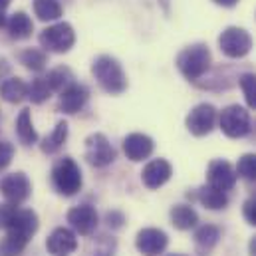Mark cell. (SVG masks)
I'll list each match as a JSON object with an SVG mask.
<instances>
[{"label": "cell", "instance_id": "cell-7", "mask_svg": "<svg viewBox=\"0 0 256 256\" xmlns=\"http://www.w3.org/2000/svg\"><path fill=\"white\" fill-rule=\"evenodd\" d=\"M86 159L92 167H108L118 159V151L104 133H92L86 139Z\"/></svg>", "mask_w": 256, "mask_h": 256}, {"label": "cell", "instance_id": "cell-39", "mask_svg": "<svg viewBox=\"0 0 256 256\" xmlns=\"http://www.w3.org/2000/svg\"><path fill=\"white\" fill-rule=\"evenodd\" d=\"M167 256H187V254H167Z\"/></svg>", "mask_w": 256, "mask_h": 256}, {"label": "cell", "instance_id": "cell-11", "mask_svg": "<svg viewBox=\"0 0 256 256\" xmlns=\"http://www.w3.org/2000/svg\"><path fill=\"white\" fill-rule=\"evenodd\" d=\"M68 222L78 234L90 236V234L96 232L100 216H98V210L92 204H78V206L68 210Z\"/></svg>", "mask_w": 256, "mask_h": 256}, {"label": "cell", "instance_id": "cell-30", "mask_svg": "<svg viewBox=\"0 0 256 256\" xmlns=\"http://www.w3.org/2000/svg\"><path fill=\"white\" fill-rule=\"evenodd\" d=\"M50 96H52V90H50L46 78H36L28 86V98L32 100V104H44Z\"/></svg>", "mask_w": 256, "mask_h": 256}, {"label": "cell", "instance_id": "cell-23", "mask_svg": "<svg viewBox=\"0 0 256 256\" xmlns=\"http://www.w3.org/2000/svg\"><path fill=\"white\" fill-rule=\"evenodd\" d=\"M16 135H18L20 143L26 145V147H30V145H34L38 141V133L32 126V118H30V110L28 108H24L20 112V116L16 118Z\"/></svg>", "mask_w": 256, "mask_h": 256}, {"label": "cell", "instance_id": "cell-38", "mask_svg": "<svg viewBox=\"0 0 256 256\" xmlns=\"http://www.w3.org/2000/svg\"><path fill=\"white\" fill-rule=\"evenodd\" d=\"M248 254L256 256V236H252L250 242H248Z\"/></svg>", "mask_w": 256, "mask_h": 256}, {"label": "cell", "instance_id": "cell-17", "mask_svg": "<svg viewBox=\"0 0 256 256\" xmlns=\"http://www.w3.org/2000/svg\"><path fill=\"white\" fill-rule=\"evenodd\" d=\"M153 149H155V143L145 133H129L124 139V153L129 161H135V163L143 161V159L151 157Z\"/></svg>", "mask_w": 256, "mask_h": 256}, {"label": "cell", "instance_id": "cell-26", "mask_svg": "<svg viewBox=\"0 0 256 256\" xmlns=\"http://www.w3.org/2000/svg\"><path fill=\"white\" fill-rule=\"evenodd\" d=\"M46 82H48V86H50V90H52V94L54 92H64L68 86H72L74 84V74H72V70L70 68H66V66H58V68H54V70H50L48 72V76H46Z\"/></svg>", "mask_w": 256, "mask_h": 256}, {"label": "cell", "instance_id": "cell-1", "mask_svg": "<svg viewBox=\"0 0 256 256\" xmlns=\"http://www.w3.org/2000/svg\"><path fill=\"white\" fill-rule=\"evenodd\" d=\"M92 74L102 86L104 92L112 96H120L128 90V76L122 64L112 56H100L92 64Z\"/></svg>", "mask_w": 256, "mask_h": 256}, {"label": "cell", "instance_id": "cell-20", "mask_svg": "<svg viewBox=\"0 0 256 256\" xmlns=\"http://www.w3.org/2000/svg\"><path fill=\"white\" fill-rule=\"evenodd\" d=\"M10 34L12 40H26L32 36L34 32V24L30 20V16L26 12H14L8 20H6V26H4Z\"/></svg>", "mask_w": 256, "mask_h": 256}, {"label": "cell", "instance_id": "cell-25", "mask_svg": "<svg viewBox=\"0 0 256 256\" xmlns=\"http://www.w3.org/2000/svg\"><path fill=\"white\" fill-rule=\"evenodd\" d=\"M30 238L18 234V232H6V236L0 240V256H20L28 246Z\"/></svg>", "mask_w": 256, "mask_h": 256}, {"label": "cell", "instance_id": "cell-32", "mask_svg": "<svg viewBox=\"0 0 256 256\" xmlns=\"http://www.w3.org/2000/svg\"><path fill=\"white\" fill-rule=\"evenodd\" d=\"M116 238L112 236H106V234H102L100 238H98V244H96V250L92 252L90 256H114L116 252Z\"/></svg>", "mask_w": 256, "mask_h": 256}, {"label": "cell", "instance_id": "cell-31", "mask_svg": "<svg viewBox=\"0 0 256 256\" xmlns=\"http://www.w3.org/2000/svg\"><path fill=\"white\" fill-rule=\"evenodd\" d=\"M236 175L244 181H256V153H246L238 159Z\"/></svg>", "mask_w": 256, "mask_h": 256}, {"label": "cell", "instance_id": "cell-4", "mask_svg": "<svg viewBox=\"0 0 256 256\" xmlns=\"http://www.w3.org/2000/svg\"><path fill=\"white\" fill-rule=\"evenodd\" d=\"M218 128L220 131L230 137V139H240V137H246L252 129L250 124V114L238 106V104H232V106H226L220 114H218Z\"/></svg>", "mask_w": 256, "mask_h": 256}, {"label": "cell", "instance_id": "cell-19", "mask_svg": "<svg viewBox=\"0 0 256 256\" xmlns=\"http://www.w3.org/2000/svg\"><path fill=\"white\" fill-rule=\"evenodd\" d=\"M194 198H196L204 208H210V210H222V208H226V204H228V196H226V192L210 187L208 183L196 189Z\"/></svg>", "mask_w": 256, "mask_h": 256}, {"label": "cell", "instance_id": "cell-37", "mask_svg": "<svg viewBox=\"0 0 256 256\" xmlns=\"http://www.w3.org/2000/svg\"><path fill=\"white\" fill-rule=\"evenodd\" d=\"M212 2L218 4V6H224V8H232V6L238 4V0H212Z\"/></svg>", "mask_w": 256, "mask_h": 256}, {"label": "cell", "instance_id": "cell-35", "mask_svg": "<svg viewBox=\"0 0 256 256\" xmlns=\"http://www.w3.org/2000/svg\"><path fill=\"white\" fill-rule=\"evenodd\" d=\"M106 222H108L110 228H120V226H124L126 216H124L120 210H110V212L106 214Z\"/></svg>", "mask_w": 256, "mask_h": 256}, {"label": "cell", "instance_id": "cell-24", "mask_svg": "<svg viewBox=\"0 0 256 256\" xmlns=\"http://www.w3.org/2000/svg\"><path fill=\"white\" fill-rule=\"evenodd\" d=\"M66 139H68V124H66V122H58L54 131L42 139L40 149H42V153H46V155H54V153H58V151L64 147Z\"/></svg>", "mask_w": 256, "mask_h": 256}, {"label": "cell", "instance_id": "cell-9", "mask_svg": "<svg viewBox=\"0 0 256 256\" xmlns=\"http://www.w3.org/2000/svg\"><path fill=\"white\" fill-rule=\"evenodd\" d=\"M169 244V236L161 228H141L135 236V248L143 256H159L165 252Z\"/></svg>", "mask_w": 256, "mask_h": 256}, {"label": "cell", "instance_id": "cell-13", "mask_svg": "<svg viewBox=\"0 0 256 256\" xmlns=\"http://www.w3.org/2000/svg\"><path fill=\"white\" fill-rule=\"evenodd\" d=\"M171 175H173V167H171V163L167 159H153L143 167L141 181H143V185L147 189L155 191V189L163 187L171 179Z\"/></svg>", "mask_w": 256, "mask_h": 256}, {"label": "cell", "instance_id": "cell-27", "mask_svg": "<svg viewBox=\"0 0 256 256\" xmlns=\"http://www.w3.org/2000/svg\"><path fill=\"white\" fill-rule=\"evenodd\" d=\"M34 14L42 22H54L62 16V4L60 0H34Z\"/></svg>", "mask_w": 256, "mask_h": 256}, {"label": "cell", "instance_id": "cell-2", "mask_svg": "<svg viewBox=\"0 0 256 256\" xmlns=\"http://www.w3.org/2000/svg\"><path fill=\"white\" fill-rule=\"evenodd\" d=\"M210 62H212V56H210L208 46H204V44L187 46V48L181 50L179 56H177V68H179V72L183 74V78L189 80V82L200 80V78L208 72Z\"/></svg>", "mask_w": 256, "mask_h": 256}, {"label": "cell", "instance_id": "cell-21", "mask_svg": "<svg viewBox=\"0 0 256 256\" xmlns=\"http://www.w3.org/2000/svg\"><path fill=\"white\" fill-rule=\"evenodd\" d=\"M169 216H171V224L179 230H191L198 224V214L191 204H175Z\"/></svg>", "mask_w": 256, "mask_h": 256}, {"label": "cell", "instance_id": "cell-33", "mask_svg": "<svg viewBox=\"0 0 256 256\" xmlns=\"http://www.w3.org/2000/svg\"><path fill=\"white\" fill-rule=\"evenodd\" d=\"M14 157V145L8 141H0V171H4Z\"/></svg>", "mask_w": 256, "mask_h": 256}, {"label": "cell", "instance_id": "cell-6", "mask_svg": "<svg viewBox=\"0 0 256 256\" xmlns=\"http://www.w3.org/2000/svg\"><path fill=\"white\" fill-rule=\"evenodd\" d=\"M218 48L226 58L240 60L248 56V52L252 50V38L244 28L230 26L222 30V34L218 36Z\"/></svg>", "mask_w": 256, "mask_h": 256}, {"label": "cell", "instance_id": "cell-8", "mask_svg": "<svg viewBox=\"0 0 256 256\" xmlns=\"http://www.w3.org/2000/svg\"><path fill=\"white\" fill-rule=\"evenodd\" d=\"M216 122H218L216 108L210 106V104H198L189 112V116L185 120V126H187L191 135L204 137V135H208L212 129L216 128Z\"/></svg>", "mask_w": 256, "mask_h": 256}, {"label": "cell", "instance_id": "cell-16", "mask_svg": "<svg viewBox=\"0 0 256 256\" xmlns=\"http://www.w3.org/2000/svg\"><path fill=\"white\" fill-rule=\"evenodd\" d=\"M38 226H40V220H38V214L32 210V208H20L16 206L8 226H6V232H18L26 238H32L36 232H38Z\"/></svg>", "mask_w": 256, "mask_h": 256}, {"label": "cell", "instance_id": "cell-34", "mask_svg": "<svg viewBox=\"0 0 256 256\" xmlns=\"http://www.w3.org/2000/svg\"><path fill=\"white\" fill-rule=\"evenodd\" d=\"M242 216L248 224L256 226V196H250L244 204H242Z\"/></svg>", "mask_w": 256, "mask_h": 256}, {"label": "cell", "instance_id": "cell-10", "mask_svg": "<svg viewBox=\"0 0 256 256\" xmlns=\"http://www.w3.org/2000/svg\"><path fill=\"white\" fill-rule=\"evenodd\" d=\"M236 179H238L236 169L224 159H214L206 167V181L210 187L218 191H230L236 185Z\"/></svg>", "mask_w": 256, "mask_h": 256}, {"label": "cell", "instance_id": "cell-22", "mask_svg": "<svg viewBox=\"0 0 256 256\" xmlns=\"http://www.w3.org/2000/svg\"><path fill=\"white\" fill-rule=\"evenodd\" d=\"M0 98L8 104H20L24 98H28V84L20 78H8L0 86Z\"/></svg>", "mask_w": 256, "mask_h": 256}, {"label": "cell", "instance_id": "cell-14", "mask_svg": "<svg viewBox=\"0 0 256 256\" xmlns=\"http://www.w3.org/2000/svg\"><path fill=\"white\" fill-rule=\"evenodd\" d=\"M88 100H90V90H88V86L74 82L72 86L66 88L64 92H60L58 108H60V112H64L68 116H74V114H78V112L88 104Z\"/></svg>", "mask_w": 256, "mask_h": 256}, {"label": "cell", "instance_id": "cell-15", "mask_svg": "<svg viewBox=\"0 0 256 256\" xmlns=\"http://www.w3.org/2000/svg\"><path fill=\"white\" fill-rule=\"evenodd\" d=\"M46 248L52 256H72L78 248L76 232L66 228V226L54 228L52 234L46 240Z\"/></svg>", "mask_w": 256, "mask_h": 256}, {"label": "cell", "instance_id": "cell-36", "mask_svg": "<svg viewBox=\"0 0 256 256\" xmlns=\"http://www.w3.org/2000/svg\"><path fill=\"white\" fill-rule=\"evenodd\" d=\"M10 6V0H0V28L6 26V8Z\"/></svg>", "mask_w": 256, "mask_h": 256}, {"label": "cell", "instance_id": "cell-29", "mask_svg": "<svg viewBox=\"0 0 256 256\" xmlns=\"http://www.w3.org/2000/svg\"><path fill=\"white\" fill-rule=\"evenodd\" d=\"M238 86L244 94L246 106L256 112V74H240L238 76Z\"/></svg>", "mask_w": 256, "mask_h": 256}, {"label": "cell", "instance_id": "cell-5", "mask_svg": "<svg viewBox=\"0 0 256 256\" xmlns=\"http://www.w3.org/2000/svg\"><path fill=\"white\" fill-rule=\"evenodd\" d=\"M40 46L46 52L52 54H66L72 50V46L76 44V32L72 28V24L68 22H58L54 26H48L40 32Z\"/></svg>", "mask_w": 256, "mask_h": 256}, {"label": "cell", "instance_id": "cell-3", "mask_svg": "<svg viewBox=\"0 0 256 256\" xmlns=\"http://www.w3.org/2000/svg\"><path fill=\"white\" fill-rule=\"evenodd\" d=\"M52 183L54 189L64 194V196H74L78 194L84 181H82V171L78 167V163L72 157H62L54 163L52 167Z\"/></svg>", "mask_w": 256, "mask_h": 256}, {"label": "cell", "instance_id": "cell-18", "mask_svg": "<svg viewBox=\"0 0 256 256\" xmlns=\"http://www.w3.org/2000/svg\"><path fill=\"white\" fill-rule=\"evenodd\" d=\"M220 240V230L214 224H202L194 232V252L198 256H210Z\"/></svg>", "mask_w": 256, "mask_h": 256}, {"label": "cell", "instance_id": "cell-28", "mask_svg": "<svg viewBox=\"0 0 256 256\" xmlns=\"http://www.w3.org/2000/svg\"><path fill=\"white\" fill-rule=\"evenodd\" d=\"M18 60L20 64L24 66L26 70L30 72H42L46 68V62H48V56L44 50H38V48H26L18 54Z\"/></svg>", "mask_w": 256, "mask_h": 256}, {"label": "cell", "instance_id": "cell-12", "mask_svg": "<svg viewBox=\"0 0 256 256\" xmlns=\"http://www.w3.org/2000/svg\"><path fill=\"white\" fill-rule=\"evenodd\" d=\"M0 192L2 196L8 200V202H14V204H20L24 202L30 192H32V185H30V179L24 175V173H10V175H4L0 179Z\"/></svg>", "mask_w": 256, "mask_h": 256}]
</instances>
